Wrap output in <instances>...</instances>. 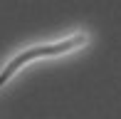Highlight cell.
<instances>
[{
    "mask_svg": "<svg viewBox=\"0 0 121 119\" xmlns=\"http://www.w3.org/2000/svg\"><path fill=\"white\" fill-rule=\"evenodd\" d=\"M84 42V37H74V40H64V42H59V45H47V47H32V50H25L22 55H17L13 60V62L8 64V67L0 72V87H3L5 82H8L10 77H13L15 72H17L22 64L27 62H32V60H37V57H49V55H62V52H67V50H72V47L77 45H82Z\"/></svg>",
    "mask_w": 121,
    "mask_h": 119,
    "instance_id": "6da1fadb",
    "label": "cell"
}]
</instances>
